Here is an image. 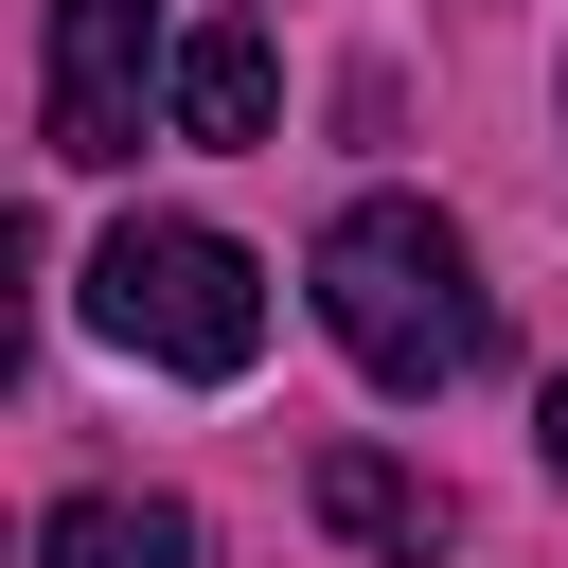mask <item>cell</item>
<instances>
[{"label": "cell", "instance_id": "3957f363", "mask_svg": "<svg viewBox=\"0 0 568 568\" xmlns=\"http://www.w3.org/2000/svg\"><path fill=\"white\" fill-rule=\"evenodd\" d=\"M142 106H178V53H160V0H53V160L106 178L142 160Z\"/></svg>", "mask_w": 568, "mask_h": 568}, {"label": "cell", "instance_id": "5b68a950", "mask_svg": "<svg viewBox=\"0 0 568 568\" xmlns=\"http://www.w3.org/2000/svg\"><path fill=\"white\" fill-rule=\"evenodd\" d=\"M266 106H284V53H266V18H195L178 36V142H266Z\"/></svg>", "mask_w": 568, "mask_h": 568}, {"label": "cell", "instance_id": "8992f818", "mask_svg": "<svg viewBox=\"0 0 568 568\" xmlns=\"http://www.w3.org/2000/svg\"><path fill=\"white\" fill-rule=\"evenodd\" d=\"M36 568H195V515L178 497H71L36 532Z\"/></svg>", "mask_w": 568, "mask_h": 568}, {"label": "cell", "instance_id": "277c9868", "mask_svg": "<svg viewBox=\"0 0 568 568\" xmlns=\"http://www.w3.org/2000/svg\"><path fill=\"white\" fill-rule=\"evenodd\" d=\"M320 532H337V550H390V568H426V550L462 532V497H444L426 462H390V444H320Z\"/></svg>", "mask_w": 568, "mask_h": 568}, {"label": "cell", "instance_id": "52a82bcc", "mask_svg": "<svg viewBox=\"0 0 568 568\" xmlns=\"http://www.w3.org/2000/svg\"><path fill=\"white\" fill-rule=\"evenodd\" d=\"M532 444H550V479H568V390H550V426H532Z\"/></svg>", "mask_w": 568, "mask_h": 568}, {"label": "cell", "instance_id": "6da1fadb", "mask_svg": "<svg viewBox=\"0 0 568 568\" xmlns=\"http://www.w3.org/2000/svg\"><path fill=\"white\" fill-rule=\"evenodd\" d=\"M320 320H337V355L373 390H462L497 355V302H479V266H462V231L426 195H355L320 231Z\"/></svg>", "mask_w": 568, "mask_h": 568}, {"label": "cell", "instance_id": "7a4b0ae2", "mask_svg": "<svg viewBox=\"0 0 568 568\" xmlns=\"http://www.w3.org/2000/svg\"><path fill=\"white\" fill-rule=\"evenodd\" d=\"M89 320H106L124 355L231 390V373L266 355V266H248L231 231H195V213H124V231L89 248Z\"/></svg>", "mask_w": 568, "mask_h": 568}]
</instances>
